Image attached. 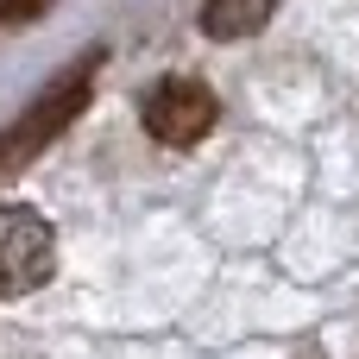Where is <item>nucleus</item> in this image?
<instances>
[{
    "mask_svg": "<svg viewBox=\"0 0 359 359\" xmlns=\"http://www.w3.org/2000/svg\"><path fill=\"white\" fill-rule=\"evenodd\" d=\"M101 44L95 50H82L76 63H63L50 82H44V95L13 120V126H0V183L6 177H19L32 158H44L50 145H57V133L63 126H76V114L88 107V95H95V76H101Z\"/></svg>",
    "mask_w": 359,
    "mask_h": 359,
    "instance_id": "f257e3e1",
    "label": "nucleus"
},
{
    "mask_svg": "<svg viewBox=\"0 0 359 359\" xmlns=\"http://www.w3.org/2000/svg\"><path fill=\"white\" fill-rule=\"evenodd\" d=\"M145 133L158 139V145H202L208 139V126H215V88L202 82V76H164L151 95H145Z\"/></svg>",
    "mask_w": 359,
    "mask_h": 359,
    "instance_id": "f03ea898",
    "label": "nucleus"
},
{
    "mask_svg": "<svg viewBox=\"0 0 359 359\" xmlns=\"http://www.w3.org/2000/svg\"><path fill=\"white\" fill-rule=\"evenodd\" d=\"M50 265H57V240H50L44 215L6 202V208H0V297L38 290V284L50 278Z\"/></svg>",
    "mask_w": 359,
    "mask_h": 359,
    "instance_id": "7ed1b4c3",
    "label": "nucleus"
},
{
    "mask_svg": "<svg viewBox=\"0 0 359 359\" xmlns=\"http://www.w3.org/2000/svg\"><path fill=\"white\" fill-rule=\"evenodd\" d=\"M278 13V0H202V32L208 38H252L265 19Z\"/></svg>",
    "mask_w": 359,
    "mask_h": 359,
    "instance_id": "20e7f679",
    "label": "nucleus"
},
{
    "mask_svg": "<svg viewBox=\"0 0 359 359\" xmlns=\"http://www.w3.org/2000/svg\"><path fill=\"white\" fill-rule=\"evenodd\" d=\"M50 0H0V25H25V19H38Z\"/></svg>",
    "mask_w": 359,
    "mask_h": 359,
    "instance_id": "39448f33",
    "label": "nucleus"
}]
</instances>
